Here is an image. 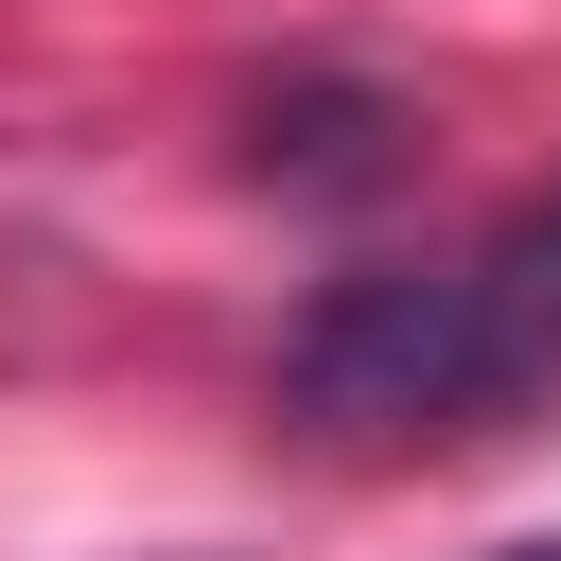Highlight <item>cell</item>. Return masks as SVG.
Here are the masks:
<instances>
[{
  "label": "cell",
  "mask_w": 561,
  "mask_h": 561,
  "mask_svg": "<svg viewBox=\"0 0 561 561\" xmlns=\"http://www.w3.org/2000/svg\"><path fill=\"white\" fill-rule=\"evenodd\" d=\"M526 403H561V193L333 280L280 333V421L333 456H438V438H508Z\"/></svg>",
  "instance_id": "6da1fadb"
},
{
  "label": "cell",
  "mask_w": 561,
  "mask_h": 561,
  "mask_svg": "<svg viewBox=\"0 0 561 561\" xmlns=\"http://www.w3.org/2000/svg\"><path fill=\"white\" fill-rule=\"evenodd\" d=\"M526 561H561V543H526Z\"/></svg>",
  "instance_id": "7a4b0ae2"
}]
</instances>
